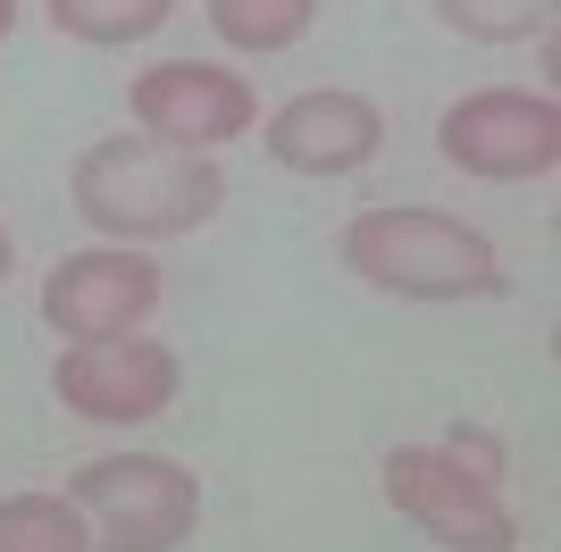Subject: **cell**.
<instances>
[{"label": "cell", "mask_w": 561, "mask_h": 552, "mask_svg": "<svg viewBox=\"0 0 561 552\" xmlns=\"http://www.w3.org/2000/svg\"><path fill=\"white\" fill-rule=\"evenodd\" d=\"M436 151L453 168H469V176H494V184L553 176L561 168V110H553V92L486 84L436 117Z\"/></svg>", "instance_id": "5b68a950"}, {"label": "cell", "mask_w": 561, "mask_h": 552, "mask_svg": "<svg viewBox=\"0 0 561 552\" xmlns=\"http://www.w3.org/2000/svg\"><path fill=\"white\" fill-rule=\"evenodd\" d=\"M445 452H453V460H469L478 478H503V444H494L486 427H453V436H445Z\"/></svg>", "instance_id": "5bb4252c"}, {"label": "cell", "mask_w": 561, "mask_h": 552, "mask_svg": "<svg viewBox=\"0 0 561 552\" xmlns=\"http://www.w3.org/2000/svg\"><path fill=\"white\" fill-rule=\"evenodd\" d=\"M9 260H18V243H9V227H0V285H9Z\"/></svg>", "instance_id": "9a60e30c"}, {"label": "cell", "mask_w": 561, "mask_h": 552, "mask_svg": "<svg viewBox=\"0 0 561 552\" xmlns=\"http://www.w3.org/2000/svg\"><path fill=\"white\" fill-rule=\"evenodd\" d=\"M344 268L402 301H494L503 294V252L478 227L445 218V209H394V202L360 209L344 227Z\"/></svg>", "instance_id": "7a4b0ae2"}, {"label": "cell", "mask_w": 561, "mask_h": 552, "mask_svg": "<svg viewBox=\"0 0 561 552\" xmlns=\"http://www.w3.org/2000/svg\"><path fill=\"white\" fill-rule=\"evenodd\" d=\"M252 117H260L252 84L210 68V59H160V68L135 76V126L151 142H168V151H202L210 160L218 142H234Z\"/></svg>", "instance_id": "ba28073f"}, {"label": "cell", "mask_w": 561, "mask_h": 552, "mask_svg": "<svg viewBox=\"0 0 561 552\" xmlns=\"http://www.w3.org/2000/svg\"><path fill=\"white\" fill-rule=\"evenodd\" d=\"M377 142H386V117H377L369 92H294L285 110H268V126H260V151L277 168H294V176H352V168L377 160Z\"/></svg>", "instance_id": "9c48e42d"}, {"label": "cell", "mask_w": 561, "mask_h": 552, "mask_svg": "<svg viewBox=\"0 0 561 552\" xmlns=\"http://www.w3.org/2000/svg\"><path fill=\"white\" fill-rule=\"evenodd\" d=\"M436 18L469 43H528L553 25V0H436Z\"/></svg>", "instance_id": "4fadbf2b"}, {"label": "cell", "mask_w": 561, "mask_h": 552, "mask_svg": "<svg viewBox=\"0 0 561 552\" xmlns=\"http://www.w3.org/2000/svg\"><path fill=\"white\" fill-rule=\"evenodd\" d=\"M93 552H176L202 519V485L168 452H101L68 478Z\"/></svg>", "instance_id": "3957f363"}, {"label": "cell", "mask_w": 561, "mask_h": 552, "mask_svg": "<svg viewBox=\"0 0 561 552\" xmlns=\"http://www.w3.org/2000/svg\"><path fill=\"white\" fill-rule=\"evenodd\" d=\"M185 386V360L151 335H101V344H68L50 360V393L68 402L76 418H101V427H135V418H160Z\"/></svg>", "instance_id": "8992f818"}, {"label": "cell", "mask_w": 561, "mask_h": 552, "mask_svg": "<svg viewBox=\"0 0 561 552\" xmlns=\"http://www.w3.org/2000/svg\"><path fill=\"white\" fill-rule=\"evenodd\" d=\"M9 25H18V0H0V43H9Z\"/></svg>", "instance_id": "2e32d148"}, {"label": "cell", "mask_w": 561, "mask_h": 552, "mask_svg": "<svg viewBox=\"0 0 561 552\" xmlns=\"http://www.w3.org/2000/svg\"><path fill=\"white\" fill-rule=\"evenodd\" d=\"M0 552H93L68 494H0Z\"/></svg>", "instance_id": "30bf717a"}, {"label": "cell", "mask_w": 561, "mask_h": 552, "mask_svg": "<svg viewBox=\"0 0 561 552\" xmlns=\"http://www.w3.org/2000/svg\"><path fill=\"white\" fill-rule=\"evenodd\" d=\"M319 18V0H210V25L218 43L234 50H294Z\"/></svg>", "instance_id": "8fae6325"}, {"label": "cell", "mask_w": 561, "mask_h": 552, "mask_svg": "<svg viewBox=\"0 0 561 552\" xmlns=\"http://www.w3.org/2000/svg\"><path fill=\"white\" fill-rule=\"evenodd\" d=\"M160 310V268L126 243H93L68 252L43 276V319L59 344H101V335H135Z\"/></svg>", "instance_id": "52a82bcc"}, {"label": "cell", "mask_w": 561, "mask_h": 552, "mask_svg": "<svg viewBox=\"0 0 561 552\" xmlns=\"http://www.w3.org/2000/svg\"><path fill=\"white\" fill-rule=\"evenodd\" d=\"M386 503L445 552H512L519 519L503 503V485L478 478L469 460H453L445 444H394L386 452Z\"/></svg>", "instance_id": "277c9868"}, {"label": "cell", "mask_w": 561, "mask_h": 552, "mask_svg": "<svg viewBox=\"0 0 561 552\" xmlns=\"http://www.w3.org/2000/svg\"><path fill=\"white\" fill-rule=\"evenodd\" d=\"M168 9H176V0H50V25H59V34H76V43L117 50V43L160 34Z\"/></svg>", "instance_id": "7c38bea8"}, {"label": "cell", "mask_w": 561, "mask_h": 552, "mask_svg": "<svg viewBox=\"0 0 561 552\" xmlns=\"http://www.w3.org/2000/svg\"><path fill=\"white\" fill-rule=\"evenodd\" d=\"M68 202L84 227L110 243H160V234H193L227 209V176L202 151H168L151 135H110L68 168Z\"/></svg>", "instance_id": "6da1fadb"}]
</instances>
